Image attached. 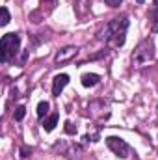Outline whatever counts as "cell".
Instances as JSON below:
<instances>
[{
  "label": "cell",
  "instance_id": "1",
  "mask_svg": "<svg viewBox=\"0 0 158 160\" xmlns=\"http://www.w3.org/2000/svg\"><path fill=\"white\" fill-rule=\"evenodd\" d=\"M19 47H21V38L17 34H6L0 41V60L7 62L11 56L17 54Z\"/></svg>",
  "mask_w": 158,
  "mask_h": 160
},
{
  "label": "cell",
  "instance_id": "2",
  "mask_svg": "<svg viewBox=\"0 0 158 160\" xmlns=\"http://www.w3.org/2000/svg\"><path fill=\"white\" fill-rule=\"evenodd\" d=\"M126 28H128V19L126 17H119L110 21L108 28H106V38H114L116 45H123L125 43V34H126Z\"/></svg>",
  "mask_w": 158,
  "mask_h": 160
},
{
  "label": "cell",
  "instance_id": "3",
  "mask_svg": "<svg viewBox=\"0 0 158 160\" xmlns=\"http://www.w3.org/2000/svg\"><path fill=\"white\" fill-rule=\"evenodd\" d=\"M106 145H108L110 151H114V153H116L117 157H121V158H126L128 153H130L128 143H126L125 140L117 138V136H108V138H106Z\"/></svg>",
  "mask_w": 158,
  "mask_h": 160
},
{
  "label": "cell",
  "instance_id": "4",
  "mask_svg": "<svg viewBox=\"0 0 158 160\" xmlns=\"http://www.w3.org/2000/svg\"><path fill=\"white\" fill-rule=\"evenodd\" d=\"M69 84V77L67 75H58V77H54V84H52V95L54 97H58L62 91H63V88Z\"/></svg>",
  "mask_w": 158,
  "mask_h": 160
},
{
  "label": "cell",
  "instance_id": "5",
  "mask_svg": "<svg viewBox=\"0 0 158 160\" xmlns=\"http://www.w3.org/2000/svg\"><path fill=\"white\" fill-rule=\"evenodd\" d=\"M77 54V47H67V48H63L62 52H58V56H56V62L60 63V62H65V60H69V58H73Z\"/></svg>",
  "mask_w": 158,
  "mask_h": 160
},
{
  "label": "cell",
  "instance_id": "6",
  "mask_svg": "<svg viewBox=\"0 0 158 160\" xmlns=\"http://www.w3.org/2000/svg\"><path fill=\"white\" fill-rule=\"evenodd\" d=\"M82 86H86V88H91V86H95V84H99V75H95V73H86V75H82Z\"/></svg>",
  "mask_w": 158,
  "mask_h": 160
},
{
  "label": "cell",
  "instance_id": "7",
  "mask_svg": "<svg viewBox=\"0 0 158 160\" xmlns=\"http://www.w3.org/2000/svg\"><path fill=\"white\" fill-rule=\"evenodd\" d=\"M58 119H60V118H58V114H52V116H50L48 119H47L45 123H43V128H45L47 132H50V130H54V127L58 125Z\"/></svg>",
  "mask_w": 158,
  "mask_h": 160
},
{
  "label": "cell",
  "instance_id": "8",
  "mask_svg": "<svg viewBox=\"0 0 158 160\" xmlns=\"http://www.w3.org/2000/svg\"><path fill=\"white\" fill-rule=\"evenodd\" d=\"M47 112H48V102L47 101H41L39 104H37V118H43Z\"/></svg>",
  "mask_w": 158,
  "mask_h": 160
},
{
  "label": "cell",
  "instance_id": "9",
  "mask_svg": "<svg viewBox=\"0 0 158 160\" xmlns=\"http://www.w3.org/2000/svg\"><path fill=\"white\" fill-rule=\"evenodd\" d=\"M0 15H2V17H0V24L6 26V24L9 22V11H7V8H2V9H0Z\"/></svg>",
  "mask_w": 158,
  "mask_h": 160
},
{
  "label": "cell",
  "instance_id": "10",
  "mask_svg": "<svg viewBox=\"0 0 158 160\" xmlns=\"http://www.w3.org/2000/svg\"><path fill=\"white\" fill-rule=\"evenodd\" d=\"M24 114H26V108H24V106H19V108L15 110V119L21 121L22 118H24Z\"/></svg>",
  "mask_w": 158,
  "mask_h": 160
},
{
  "label": "cell",
  "instance_id": "11",
  "mask_svg": "<svg viewBox=\"0 0 158 160\" xmlns=\"http://www.w3.org/2000/svg\"><path fill=\"white\" fill-rule=\"evenodd\" d=\"M65 132L67 134H77V127H73V123H65Z\"/></svg>",
  "mask_w": 158,
  "mask_h": 160
},
{
  "label": "cell",
  "instance_id": "12",
  "mask_svg": "<svg viewBox=\"0 0 158 160\" xmlns=\"http://www.w3.org/2000/svg\"><path fill=\"white\" fill-rule=\"evenodd\" d=\"M104 2H106L108 6H112V8H117V6L121 4V2H123V0H104Z\"/></svg>",
  "mask_w": 158,
  "mask_h": 160
},
{
  "label": "cell",
  "instance_id": "13",
  "mask_svg": "<svg viewBox=\"0 0 158 160\" xmlns=\"http://www.w3.org/2000/svg\"><path fill=\"white\" fill-rule=\"evenodd\" d=\"M21 153H22V157H28V155L32 153V149H28V147H22V149H21Z\"/></svg>",
  "mask_w": 158,
  "mask_h": 160
},
{
  "label": "cell",
  "instance_id": "14",
  "mask_svg": "<svg viewBox=\"0 0 158 160\" xmlns=\"http://www.w3.org/2000/svg\"><path fill=\"white\" fill-rule=\"evenodd\" d=\"M41 2H45V4H47V2H56V0H41Z\"/></svg>",
  "mask_w": 158,
  "mask_h": 160
},
{
  "label": "cell",
  "instance_id": "15",
  "mask_svg": "<svg viewBox=\"0 0 158 160\" xmlns=\"http://www.w3.org/2000/svg\"><path fill=\"white\" fill-rule=\"evenodd\" d=\"M136 2H138V4H143V2H145V0H136Z\"/></svg>",
  "mask_w": 158,
  "mask_h": 160
},
{
  "label": "cell",
  "instance_id": "16",
  "mask_svg": "<svg viewBox=\"0 0 158 160\" xmlns=\"http://www.w3.org/2000/svg\"><path fill=\"white\" fill-rule=\"evenodd\" d=\"M153 2H155V4H158V0H153Z\"/></svg>",
  "mask_w": 158,
  "mask_h": 160
}]
</instances>
